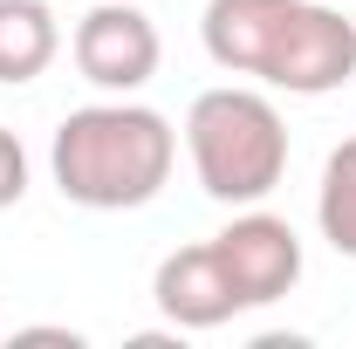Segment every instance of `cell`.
<instances>
[{
    "label": "cell",
    "instance_id": "cell-1",
    "mask_svg": "<svg viewBox=\"0 0 356 349\" xmlns=\"http://www.w3.org/2000/svg\"><path fill=\"white\" fill-rule=\"evenodd\" d=\"M178 165V131L151 110V103H89L69 110L62 131L48 144V172L62 185L69 206L89 213H137L165 192V178Z\"/></svg>",
    "mask_w": 356,
    "mask_h": 349
},
{
    "label": "cell",
    "instance_id": "cell-2",
    "mask_svg": "<svg viewBox=\"0 0 356 349\" xmlns=\"http://www.w3.org/2000/svg\"><path fill=\"white\" fill-rule=\"evenodd\" d=\"M185 151L199 192L220 206H261L288 172V124L261 89H206L185 117Z\"/></svg>",
    "mask_w": 356,
    "mask_h": 349
},
{
    "label": "cell",
    "instance_id": "cell-3",
    "mask_svg": "<svg viewBox=\"0 0 356 349\" xmlns=\"http://www.w3.org/2000/svg\"><path fill=\"white\" fill-rule=\"evenodd\" d=\"M69 55H76L83 83H96L103 96H137L158 76L165 42H158V28L137 0H96L69 35Z\"/></svg>",
    "mask_w": 356,
    "mask_h": 349
},
{
    "label": "cell",
    "instance_id": "cell-4",
    "mask_svg": "<svg viewBox=\"0 0 356 349\" xmlns=\"http://www.w3.org/2000/svg\"><path fill=\"white\" fill-rule=\"evenodd\" d=\"M356 76V21H343L336 7L322 0H295L281 42L267 55V89H288V96H329Z\"/></svg>",
    "mask_w": 356,
    "mask_h": 349
},
{
    "label": "cell",
    "instance_id": "cell-5",
    "mask_svg": "<svg viewBox=\"0 0 356 349\" xmlns=\"http://www.w3.org/2000/svg\"><path fill=\"white\" fill-rule=\"evenodd\" d=\"M213 254H220L240 308H267L302 281V240H295V226L261 213V206H247L226 233H213Z\"/></svg>",
    "mask_w": 356,
    "mask_h": 349
},
{
    "label": "cell",
    "instance_id": "cell-6",
    "mask_svg": "<svg viewBox=\"0 0 356 349\" xmlns=\"http://www.w3.org/2000/svg\"><path fill=\"white\" fill-rule=\"evenodd\" d=\"M151 295H158V308H165L172 329H220V322L240 315L233 281H226L213 240H206V247H178V254H165L158 274H151Z\"/></svg>",
    "mask_w": 356,
    "mask_h": 349
},
{
    "label": "cell",
    "instance_id": "cell-7",
    "mask_svg": "<svg viewBox=\"0 0 356 349\" xmlns=\"http://www.w3.org/2000/svg\"><path fill=\"white\" fill-rule=\"evenodd\" d=\"M288 14H295V0H206V14H199L206 55L220 62L226 76H254L261 83Z\"/></svg>",
    "mask_w": 356,
    "mask_h": 349
},
{
    "label": "cell",
    "instance_id": "cell-8",
    "mask_svg": "<svg viewBox=\"0 0 356 349\" xmlns=\"http://www.w3.org/2000/svg\"><path fill=\"white\" fill-rule=\"evenodd\" d=\"M62 55V28L48 0H0V83L21 89Z\"/></svg>",
    "mask_w": 356,
    "mask_h": 349
},
{
    "label": "cell",
    "instance_id": "cell-9",
    "mask_svg": "<svg viewBox=\"0 0 356 349\" xmlns=\"http://www.w3.org/2000/svg\"><path fill=\"white\" fill-rule=\"evenodd\" d=\"M315 219H322V240L356 261V137H343L322 165V192H315Z\"/></svg>",
    "mask_w": 356,
    "mask_h": 349
},
{
    "label": "cell",
    "instance_id": "cell-10",
    "mask_svg": "<svg viewBox=\"0 0 356 349\" xmlns=\"http://www.w3.org/2000/svg\"><path fill=\"white\" fill-rule=\"evenodd\" d=\"M21 199H28V151H21V137L0 124V213L21 206Z\"/></svg>",
    "mask_w": 356,
    "mask_h": 349
}]
</instances>
